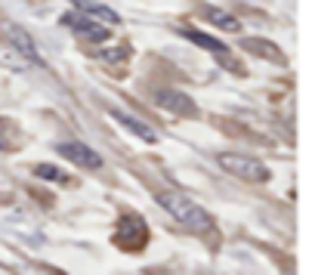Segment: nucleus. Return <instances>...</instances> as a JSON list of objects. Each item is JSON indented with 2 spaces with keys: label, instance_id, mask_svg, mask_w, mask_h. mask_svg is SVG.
Masks as SVG:
<instances>
[{
  "label": "nucleus",
  "instance_id": "nucleus-1",
  "mask_svg": "<svg viewBox=\"0 0 315 275\" xmlns=\"http://www.w3.org/2000/svg\"><path fill=\"white\" fill-rule=\"evenodd\" d=\"M158 204L170 213L176 223H182L195 235H213V219L201 204H195L192 198H185L179 192H158Z\"/></svg>",
  "mask_w": 315,
  "mask_h": 275
},
{
  "label": "nucleus",
  "instance_id": "nucleus-2",
  "mask_svg": "<svg viewBox=\"0 0 315 275\" xmlns=\"http://www.w3.org/2000/svg\"><path fill=\"white\" fill-rule=\"evenodd\" d=\"M219 167L235 173L238 179H244V182H269V176H272L263 161H256L250 155H238V152H222L219 155Z\"/></svg>",
  "mask_w": 315,
  "mask_h": 275
},
{
  "label": "nucleus",
  "instance_id": "nucleus-3",
  "mask_svg": "<svg viewBox=\"0 0 315 275\" xmlns=\"http://www.w3.org/2000/svg\"><path fill=\"white\" fill-rule=\"evenodd\" d=\"M179 34L185 41H192V44H198V47H204L207 53H213V56L219 59V65L222 68H229V71H235V75H241L244 71V65H241L232 53H229V47L222 44L219 38H210V34H204V31H198V28H179Z\"/></svg>",
  "mask_w": 315,
  "mask_h": 275
},
{
  "label": "nucleus",
  "instance_id": "nucleus-4",
  "mask_svg": "<svg viewBox=\"0 0 315 275\" xmlns=\"http://www.w3.org/2000/svg\"><path fill=\"white\" fill-rule=\"evenodd\" d=\"M118 247L124 250H142L148 241V226L139 213H124L121 223H118V235H115Z\"/></svg>",
  "mask_w": 315,
  "mask_h": 275
},
{
  "label": "nucleus",
  "instance_id": "nucleus-5",
  "mask_svg": "<svg viewBox=\"0 0 315 275\" xmlns=\"http://www.w3.org/2000/svg\"><path fill=\"white\" fill-rule=\"evenodd\" d=\"M65 25L74 28V31H78L84 41H90V44H102V41H108V28H105V22L93 19V16H87V13H68V16H65Z\"/></svg>",
  "mask_w": 315,
  "mask_h": 275
},
{
  "label": "nucleus",
  "instance_id": "nucleus-6",
  "mask_svg": "<svg viewBox=\"0 0 315 275\" xmlns=\"http://www.w3.org/2000/svg\"><path fill=\"white\" fill-rule=\"evenodd\" d=\"M56 152H59L65 161L78 164V167H87V170H99L102 167L99 152H93L90 145H84V142H59V145H56Z\"/></svg>",
  "mask_w": 315,
  "mask_h": 275
},
{
  "label": "nucleus",
  "instance_id": "nucleus-7",
  "mask_svg": "<svg viewBox=\"0 0 315 275\" xmlns=\"http://www.w3.org/2000/svg\"><path fill=\"white\" fill-rule=\"evenodd\" d=\"M155 102L161 108H167V112L182 115V118H195L198 115V105L185 93H179V90H155Z\"/></svg>",
  "mask_w": 315,
  "mask_h": 275
},
{
  "label": "nucleus",
  "instance_id": "nucleus-8",
  "mask_svg": "<svg viewBox=\"0 0 315 275\" xmlns=\"http://www.w3.org/2000/svg\"><path fill=\"white\" fill-rule=\"evenodd\" d=\"M7 38H10V44L22 53L25 59H31V62H41V56H37V50H34V44H31V38H28V31H22L19 25H7Z\"/></svg>",
  "mask_w": 315,
  "mask_h": 275
},
{
  "label": "nucleus",
  "instance_id": "nucleus-9",
  "mask_svg": "<svg viewBox=\"0 0 315 275\" xmlns=\"http://www.w3.org/2000/svg\"><path fill=\"white\" fill-rule=\"evenodd\" d=\"M111 118H115L118 124H124L127 130H133V133H136L139 139H145V142H155V139H158L155 130H152L148 124H142V121H136V118H130L127 112H121V108H115V112H111Z\"/></svg>",
  "mask_w": 315,
  "mask_h": 275
},
{
  "label": "nucleus",
  "instance_id": "nucleus-10",
  "mask_svg": "<svg viewBox=\"0 0 315 275\" xmlns=\"http://www.w3.org/2000/svg\"><path fill=\"white\" fill-rule=\"evenodd\" d=\"M244 50L253 53V56H263V59H272V62H284L281 50H278L275 44L263 41V38H244Z\"/></svg>",
  "mask_w": 315,
  "mask_h": 275
},
{
  "label": "nucleus",
  "instance_id": "nucleus-11",
  "mask_svg": "<svg viewBox=\"0 0 315 275\" xmlns=\"http://www.w3.org/2000/svg\"><path fill=\"white\" fill-rule=\"evenodd\" d=\"M78 10H84L87 16H93V19H99V22H105V25H118L121 19H118V13H111L108 7H102V4H90V0H78L74 4Z\"/></svg>",
  "mask_w": 315,
  "mask_h": 275
},
{
  "label": "nucleus",
  "instance_id": "nucleus-12",
  "mask_svg": "<svg viewBox=\"0 0 315 275\" xmlns=\"http://www.w3.org/2000/svg\"><path fill=\"white\" fill-rule=\"evenodd\" d=\"M204 19L219 25L222 31H241V22L235 19V16H226L222 10H213V7H204Z\"/></svg>",
  "mask_w": 315,
  "mask_h": 275
},
{
  "label": "nucleus",
  "instance_id": "nucleus-13",
  "mask_svg": "<svg viewBox=\"0 0 315 275\" xmlns=\"http://www.w3.org/2000/svg\"><path fill=\"white\" fill-rule=\"evenodd\" d=\"M34 176H41V179H53V182H71V176L65 173V170H59V167H50V164H37L34 167Z\"/></svg>",
  "mask_w": 315,
  "mask_h": 275
}]
</instances>
